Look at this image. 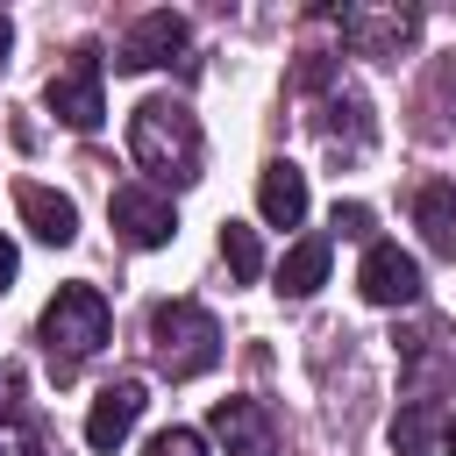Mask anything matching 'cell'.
<instances>
[{
    "label": "cell",
    "mask_w": 456,
    "mask_h": 456,
    "mask_svg": "<svg viewBox=\"0 0 456 456\" xmlns=\"http://www.w3.org/2000/svg\"><path fill=\"white\" fill-rule=\"evenodd\" d=\"M14 399H21V370L0 363V413H14Z\"/></svg>",
    "instance_id": "obj_21"
},
{
    "label": "cell",
    "mask_w": 456,
    "mask_h": 456,
    "mask_svg": "<svg viewBox=\"0 0 456 456\" xmlns=\"http://www.w3.org/2000/svg\"><path fill=\"white\" fill-rule=\"evenodd\" d=\"M100 78H107V57H100V50H78L64 71H50V86H43V107H50L64 128L93 135V128H100V114H107V93H100Z\"/></svg>",
    "instance_id": "obj_4"
},
{
    "label": "cell",
    "mask_w": 456,
    "mask_h": 456,
    "mask_svg": "<svg viewBox=\"0 0 456 456\" xmlns=\"http://www.w3.org/2000/svg\"><path fill=\"white\" fill-rule=\"evenodd\" d=\"M128 157H135L157 185H192V178H200V157H207L192 107H185V100H164V93L142 100V107L128 114Z\"/></svg>",
    "instance_id": "obj_1"
},
{
    "label": "cell",
    "mask_w": 456,
    "mask_h": 456,
    "mask_svg": "<svg viewBox=\"0 0 456 456\" xmlns=\"http://www.w3.org/2000/svg\"><path fill=\"white\" fill-rule=\"evenodd\" d=\"M150 349H157V370L164 378H207L221 363V321L200 306V299H164L150 314Z\"/></svg>",
    "instance_id": "obj_3"
},
{
    "label": "cell",
    "mask_w": 456,
    "mask_h": 456,
    "mask_svg": "<svg viewBox=\"0 0 456 456\" xmlns=\"http://www.w3.org/2000/svg\"><path fill=\"white\" fill-rule=\"evenodd\" d=\"M14 207H21L28 235L50 242V249H64V242L78 235V207H71L64 192H50V185H14Z\"/></svg>",
    "instance_id": "obj_13"
},
{
    "label": "cell",
    "mask_w": 456,
    "mask_h": 456,
    "mask_svg": "<svg viewBox=\"0 0 456 456\" xmlns=\"http://www.w3.org/2000/svg\"><path fill=\"white\" fill-rule=\"evenodd\" d=\"M356 285H363L370 306H413V299H420V264H413L399 242H370Z\"/></svg>",
    "instance_id": "obj_8"
},
{
    "label": "cell",
    "mask_w": 456,
    "mask_h": 456,
    "mask_svg": "<svg viewBox=\"0 0 456 456\" xmlns=\"http://www.w3.org/2000/svg\"><path fill=\"white\" fill-rule=\"evenodd\" d=\"M14 271H21V256H14V242H7V228H0V292L14 285Z\"/></svg>",
    "instance_id": "obj_22"
},
{
    "label": "cell",
    "mask_w": 456,
    "mask_h": 456,
    "mask_svg": "<svg viewBox=\"0 0 456 456\" xmlns=\"http://www.w3.org/2000/svg\"><path fill=\"white\" fill-rule=\"evenodd\" d=\"M107 328H114V314H107V292H100V285H57V299H50L43 321H36L43 356L57 363V378L78 370V363L107 342Z\"/></svg>",
    "instance_id": "obj_2"
},
{
    "label": "cell",
    "mask_w": 456,
    "mask_h": 456,
    "mask_svg": "<svg viewBox=\"0 0 456 456\" xmlns=\"http://www.w3.org/2000/svg\"><path fill=\"white\" fill-rule=\"evenodd\" d=\"M0 456H43V435H36V420H21V413H0Z\"/></svg>",
    "instance_id": "obj_18"
},
{
    "label": "cell",
    "mask_w": 456,
    "mask_h": 456,
    "mask_svg": "<svg viewBox=\"0 0 456 456\" xmlns=\"http://www.w3.org/2000/svg\"><path fill=\"white\" fill-rule=\"evenodd\" d=\"M256 214H264L271 228H299V221H306V171L285 164V157H271V164L256 171Z\"/></svg>",
    "instance_id": "obj_10"
},
{
    "label": "cell",
    "mask_w": 456,
    "mask_h": 456,
    "mask_svg": "<svg viewBox=\"0 0 456 456\" xmlns=\"http://www.w3.org/2000/svg\"><path fill=\"white\" fill-rule=\"evenodd\" d=\"M335 21H342V43H349L356 57H378V64H392V57L420 36V14H413V7H342Z\"/></svg>",
    "instance_id": "obj_6"
},
{
    "label": "cell",
    "mask_w": 456,
    "mask_h": 456,
    "mask_svg": "<svg viewBox=\"0 0 456 456\" xmlns=\"http://www.w3.org/2000/svg\"><path fill=\"white\" fill-rule=\"evenodd\" d=\"M214 435H221L228 456H278V428H271V413L256 399H221L214 406Z\"/></svg>",
    "instance_id": "obj_9"
},
{
    "label": "cell",
    "mask_w": 456,
    "mask_h": 456,
    "mask_svg": "<svg viewBox=\"0 0 456 456\" xmlns=\"http://www.w3.org/2000/svg\"><path fill=\"white\" fill-rule=\"evenodd\" d=\"M435 428H442V420H435V406H420V399H406V413L392 420V449H399V456H420V449L435 442Z\"/></svg>",
    "instance_id": "obj_17"
},
{
    "label": "cell",
    "mask_w": 456,
    "mask_h": 456,
    "mask_svg": "<svg viewBox=\"0 0 456 456\" xmlns=\"http://www.w3.org/2000/svg\"><path fill=\"white\" fill-rule=\"evenodd\" d=\"M135 420H142V385H135V378H114V385L93 399V413H86V442H93V449H121Z\"/></svg>",
    "instance_id": "obj_11"
},
{
    "label": "cell",
    "mask_w": 456,
    "mask_h": 456,
    "mask_svg": "<svg viewBox=\"0 0 456 456\" xmlns=\"http://www.w3.org/2000/svg\"><path fill=\"white\" fill-rule=\"evenodd\" d=\"M192 43V28H185V14H171V7H157V14H142L121 43H114V71L121 78H135V71H157V64H171L178 50Z\"/></svg>",
    "instance_id": "obj_7"
},
{
    "label": "cell",
    "mask_w": 456,
    "mask_h": 456,
    "mask_svg": "<svg viewBox=\"0 0 456 456\" xmlns=\"http://www.w3.org/2000/svg\"><path fill=\"white\" fill-rule=\"evenodd\" d=\"M442 442H449V456H456V420H449V428H442Z\"/></svg>",
    "instance_id": "obj_24"
},
{
    "label": "cell",
    "mask_w": 456,
    "mask_h": 456,
    "mask_svg": "<svg viewBox=\"0 0 456 456\" xmlns=\"http://www.w3.org/2000/svg\"><path fill=\"white\" fill-rule=\"evenodd\" d=\"M7 50H14V21L0 14V64H7Z\"/></svg>",
    "instance_id": "obj_23"
},
{
    "label": "cell",
    "mask_w": 456,
    "mask_h": 456,
    "mask_svg": "<svg viewBox=\"0 0 456 456\" xmlns=\"http://www.w3.org/2000/svg\"><path fill=\"white\" fill-rule=\"evenodd\" d=\"M321 135H328V150L335 157H363L370 150V107H363V93H349V86H335L328 93V107H321Z\"/></svg>",
    "instance_id": "obj_12"
},
{
    "label": "cell",
    "mask_w": 456,
    "mask_h": 456,
    "mask_svg": "<svg viewBox=\"0 0 456 456\" xmlns=\"http://www.w3.org/2000/svg\"><path fill=\"white\" fill-rule=\"evenodd\" d=\"M221 264H228L235 285H256V278H264V242H256V228L228 221V228H221Z\"/></svg>",
    "instance_id": "obj_16"
},
{
    "label": "cell",
    "mask_w": 456,
    "mask_h": 456,
    "mask_svg": "<svg viewBox=\"0 0 456 456\" xmlns=\"http://www.w3.org/2000/svg\"><path fill=\"white\" fill-rule=\"evenodd\" d=\"M413 221H420L428 249L456 264V185H420L413 192Z\"/></svg>",
    "instance_id": "obj_15"
},
{
    "label": "cell",
    "mask_w": 456,
    "mask_h": 456,
    "mask_svg": "<svg viewBox=\"0 0 456 456\" xmlns=\"http://www.w3.org/2000/svg\"><path fill=\"white\" fill-rule=\"evenodd\" d=\"M150 456H207V442L192 428H164V435H150Z\"/></svg>",
    "instance_id": "obj_19"
},
{
    "label": "cell",
    "mask_w": 456,
    "mask_h": 456,
    "mask_svg": "<svg viewBox=\"0 0 456 456\" xmlns=\"http://www.w3.org/2000/svg\"><path fill=\"white\" fill-rule=\"evenodd\" d=\"M328 256H335V242H328V235H299V242L278 256V292H285V299L321 292V285H328Z\"/></svg>",
    "instance_id": "obj_14"
},
{
    "label": "cell",
    "mask_w": 456,
    "mask_h": 456,
    "mask_svg": "<svg viewBox=\"0 0 456 456\" xmlns=\"http://www.w3.org/2000/svg\"><path fill=\"white\" fill-rule=\"evenodd\" d=\"M335 235L363 242V235H370V207H363V200H335Z\"/></svg>",
    "instance_id": "obj_20"
},
{
    "label": "cell",
    "mask_w": 456,
    "mask_h": 456,
    "mask_svg": "<svg viewBox=\"0 0 456 456\" xmlns=\"http://www.w3.org/2000/svg\"><path fill=\"white\" fill-rule=\"evenodd\" d=\"M107 221H114V235H121L128 249H164V242L178 235L171 192H157V185H114V200H107Z\"/></svg>",
    "instance_id": "obj_5"
}]
</instances>
